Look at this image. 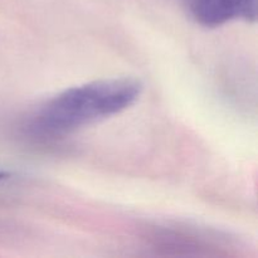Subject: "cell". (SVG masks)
Instances as JSON below:
<instances>
[{"label": "cell", "mask_w": 258, "mask_h": 258, "mask_svg": "<svg viewBox=\"0 0 258 258\" xmlns=\"http://www.w3.org/2000/svg\"><path fill=\"white\" fill-rule=\"evenodd\" d=\"M143 88L140 81L131 77L75 86L40 106L30 117L28 130L45 139L70 135L125 111L139 100Z\"/></svg>", "instance_id": "1"}, {"label": "cell", "mask_w": 258, "mask_h": 258, "mask_svg": "<svg viewBox=\"0 0 258 258\" xmlns=\"http://www.w3.org/2000/svg\"><path fill=\"white\" fill-rule=\"evenodd\" d=\"M258 0H190L189 9L197 23L208 28L219 27L232 20L254 23Z\"/></svg>", "instance_id": "2"}, {"label": "cell", "mask_w": 258, "mask_h": 258, "mask_svg": "<svg viewBox=\"0 0 258 258\" xmlns=\"http://www.w3.org/2000/svg\"><path fill=\"white\" fill-rule=\"evenodd\" d=\"M8 176H9V173L0 170V180H4V179H7Z\"/></svg>", "instance_id": "3"}]
</instances>
